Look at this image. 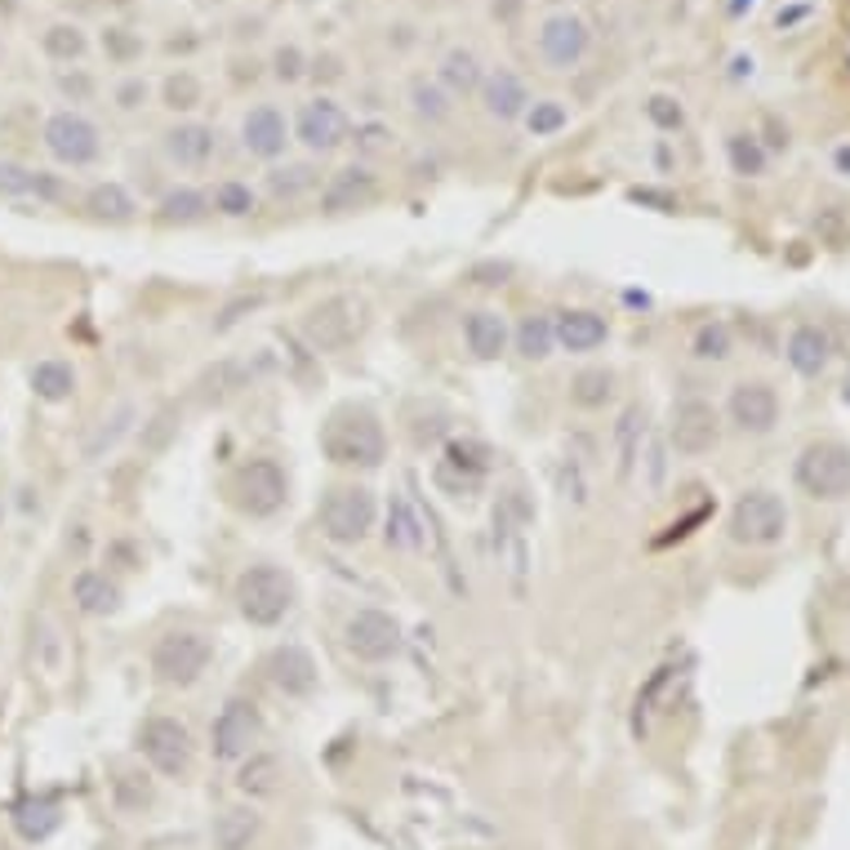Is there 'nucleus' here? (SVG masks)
Segmentation results:
<instances>
[{"label":"nucleus","mask_w":850,"mask_h":850,"mask_svg":"<svg viewBox=\"0 0 850 850\" xmlns=\"http://www.w3.org/2000/svg\"><path fill=\"white\" fill-rule=\"evenodd\" d=\"M690 352H695L699 361H726V357L735 352V335H730V325H722V321L699 325V329H695V339H690Z\"/></svg>","instance_id":"37"},{"label":"nucleus","mask_w":850,"mask_h":850,"mask_svg":"<svg viewBox=\"0 0 850 850\" xmlns=\"http://www.w3.org/2000/svg\"><path fill=\"white\" fill-rule=\"evenodd\" d=\"M388 548H401V552L418 548V522H414V512L401 495L388 503Z\"/></svg>","instance_id":"41"},{"label":"nucleus","mask_w":850,"mask_h":850,"mask_svg":"<svg viewBox=\"0 0 850 850\" xmlns=\"http://www.w3.org/2000/svg\"><path fill=\"white\" fill-rule=\"evenodd\" d=\"M232 503L236 512H246L254 516V522H263V516H276L280 508H286L290 499V477H286V467H280L276 459H246L241 467L232 472Z\"/></svg>","instance_id":"7"},{"label":"nucleus","mask_w":850,"mask_h":850,"mask_svg":"<svg viewBox=\"0 0 850 850\" xmlns=\"http://www.w3.org/2000/svg\"><path fill=\"white\" fill-rule=\"evenodd\" d=\"M490 472V450L482 441H450L446 446V459L437 467V482L441 486H459V490H472L482 477Z\"/></svg>","instance_id":"21"},{"label":"nucleus","mask_w":850,"mask_h":850,"mask_svg":"<svg viewBox=\"0 0 850 850\" xmlns=\"http://www.w3.org/2000/svg\"><path fill=\"white\" fill-rule=\"evenodd\" d=\"M308 187H316V170L312 165H286V170H272L267 174V192L276 201H295V197L308 192Z\"/></svg>","instance_id":"39"},{"label":"nucleus","mask_w":850,"mask_h":850,"mask_svg":"<svg viewBox=\"0 0 850 850\" xmlns=\"http://www.w3.org/2000/svg\"><path fill=\"white\" fill-rule=\"evenodd\" d=\"M89 214L93 218H103V223H129L134 218V197L125 192V187L121 183H99V187H93V192H89Z\"/></svg>","instance_id":"32"},{"label":"nucleus","mask_w":850,"mask_h":850,"mask_svg":"<svg viewBox=\"0 0 850 850\" xmlns=\"http://www.w3.org/2000/svg\"><path fill=\"white\" fill-rule=\"evenodd\" d=\"M45 54L59 59V63H72L85 54V36L80 27H67V23H54L50 32H45Z\"/></svg>","instance_id":"44"},{"label":"nucleus","mask_w":850,"mask_h":850,"mask_svg":"<svg viewBox=\"0 0 850 850\" xmlns=\"http://www.w3.org/2000/svg\"><path fill=\"white\" fill-rule=\"evenodd\" d=\"M259 730H263L259 708L250 699H227L218 708L214 726H210V752H214V762H241V758H250L254 743H259Z\"/></svg>","instance_id":"12"},{"label":"nucleus","mask_w":850,"mask_h":850,"mask_svg":"<svg viewBox=\"0 0 850 850\" xmlns=\"http://www.w3.org/2000/svg\"><path fill=\"white\" fill-rule=\"evenodd\" d=\"M129 423H134V405H121L112 418H103L99 428H93V437L85 441V459H103V450H112L129 433Z\"/></svg>","instance_id":"40"},{"label":"nucleus","mask_w":850,"mask_h":850,"mask_svg":"<svg viewBox=\"0 0 850 850\" xmlns=\"http://www.w3.org/2000/svg\"><path fill=\"white\" fill-rule=\"evenodd\" d=\"M784 357H788V365L801 374V379H820V374L828 370V361H833L828 329H820V325H797L792 335H788V343H784Z\"/></svg>","instance_id":"20"},{"label":"nucleus","mask_w":850,"mask_h":850,"mask_svg":"<svg viewBox=\"0 0 850 850\" xmlns=\"http://www.w3.org/2000/svg\"><path fill=\"white\" fill-rule=\"evenodd\" d=\"M792 482H797L801 495L824 499V503L846 499L850 495V446L833 441V437L811 441L792 463Z\"/></svg>","instance_id":"4"},{"label":"nucleus","mask_w":850,"mask_h":850,"mask_svg":"<svg viewBox=\"0 0 850 850\" xmlns=\"http://www.w3.org/2000/svg\"><path fill=\"white\" fill-rule=\"evenodd\" d=\"M205 210H210L205 192H197V187H178V192H170L161 201V223H197V218H205Z\"/></svg>","instance_id":"38"},{"label":"nucleus","mask_w":850,"mask_h":850,"mask_svg":"<svg viewBox=\"0 0 850 850\" xmlns=\"http://www.w3.org/2000/svg\"><path fill=\"white\" fill-rule=\"evenodd\" d=\"M482 63H477V54L472 50H450L446 59H441V85L446 89H454V93H472V89H482Z\"/></svg>","instance_id":"35"},{"label":"nucleus","mask_w":850,"mask_h":850,"mask_svg":"<svg viewBox=\"0 0 850 850\" xmlns=\"http://www.w3.org/2000/svg\"><path fill=\"white\" fill-rule=\"evenodd\" d=\"M165 157H170L174 165H183V170H201V165H210V157H214V129H210V125H197V121L174 125V129L165 134Z\"/></svg>","instance_id":"25"},{"label":"nucleus","mask_w":850,"mask_h":850,"mask_svg":"<svg viewBox=\"0 0 850 850\" xmlns=\"http://www.w3.org/2000/svg\"><path fill=\"white\" fill-rule=\"evenodd\" d=\"M272 63H276V76H280V80H299V76H303V54L295 50V45H286V50H276V59H272Z\"/></svg>","instance_id":"49"},{"label":"nucleus","mask_w":850,"mask_h":850,"mask_svg":"<svg viewBox=\"0 0 850 850\" xmlns=\"http://www.w3.org/2000/svg\"><path fill=\"white\" fill-rule=\"evenodd\" d=\"M512 343H516V352H522L526 361H548V357H552V348H557L552 316H526L522 325H516Z\"/></svg>","instance_id":"33"},{"label":"nucleus","mask_w":850,"mask_h":850,"mask_svg":"<svg viewBox=\"0 0 850 850\" xmlns=\"http://www.w3.org/2000/svg\"><path fill=\"white\" fill-rule=\"evenodd\" d=\"M321 450L329 463H339V467H384L388 459V433H384V423L374 410L365 405H339L335 414H329L321 423Z\"/></svg>","instance_id":"1"},{"label":"nucleus","mask_w":850,"mask_h":850,"mask_svg":"<svg viewBox=\"0 0 850 850\" xmlns=\"http://www.w3.org/2000/svg\"><path fill=\"white\" fill-rule=\"evenodd\" d=\"M165 103H170L174 112L197 108V103H201V85L187 76V72H183V76H170V80H165Z\"/></svg>","instance_id":"46"},{"label":"nucleus","mask_w":850,"mask_h":850,"mask_svg":"<svg viewBox=\"0 0 850 850\" xmlns=\"http://www.w3.org/2000/svg\"><path fill=\"white\" fill-rule=\"evenodd\" d=\"M610 397H615V374L592 365V370H579L571 379V405L579 410H605Z\"/></svg>","instance_id":"30"},{"label":"nucleus","mask_w":850,"mask_h":850,"mask_svg":"<svg viewBox=\"0 0 850 850\" xmlns=\"http://www.w3.org/2000/svg\"><path fill=\"white\" fill-rule=\"evenodd\" d=\"M841 397H846V401H850V374H846V384H841Z\"/></svg>","instance_id":"54"},{"label":"nucleus","mask_w":850,"mask_h":850,"mask_svg":"<svg viewBox=\"0 0 850 850\" xmlns=\"http://www.w3.org/2000/svg\"><path fill=\"white\" fill-rule=\"evenodd\" d=\"M214 659V641L205 633H192V628H174L165 633L157 646H152V673L161 686H174V690H187L197 686Z\"/></svg>","instance_id":"6"},{"label":"nucleus","mask_w":850,"mask_h":850,"mask_svg":"<svg viewBox=\"0 0 850 850\" xmlns=\"http://www.w3.org/2000/svg\"><path fill=\"white\" fill-rule=\"evenodd\" d=\"M138 752H143L157 775L183 779L192 771V730L178 717H148L143 730H138Z\"/></svg>","instance_id":"11"},{"label":"nucleus","mask_w":850,"mask_h":850,"mask_svg":"<svg viewBox=\"0 0 850 850\" xmlns=\"http://www.w3.org/2000/svg\"><path fill=\"white\" fill-rule=\"evenodd\" d=\"M0 197H32V201H63V183L27 165L0 161Z\"/></svg>","instance_id":"28"},{"label":"nucleus","mask_w":850,"mask_h":850,"mask_svg":"<svg viewBox=\"0 0 850 850\" xmlns=\"http://www.w3.org/2000/svg\"><path fill=\"white\" fill-rule=\"evenodd\" d=\"M10 824L14 833L27 841V846H40V841H50L63 824V807L54 797H23L18 807L10 811Z\"/></svg>","instance_id":"24"},{"label":"nucleus","mask_w":850,"mask_h":850,"mask_svg":"<svg viewBox=\"0 0 850 850\" xmlns=\"http://www.w3.org/2000/svg\"><path fill=\"white\" fill-rule=\"evenodd\" d=\"M103 50L116 54V59H134L138 50H143V45H138L134 36H125L121 27H108V32H103Z\"/></svg>","instance_id":"48"},{"label":"nucleus","mask_w":850,"mask_h":850,"mask_svg":"<svg viewBox=\"0 0 850 850\" xmlns=\"http://www.w3.org/2000/svg\"><path fill=\"white\" fill-rule=\"evenodd\" d=\"M726 414L735 423V433L743 437H766L779 428V392L766 379H743L726 397Z\"/></svg>","instance_id":"14"},{"label":"nucleus","mask_w":850,"mask_h":850,"mask_svg":"<svg viewBox=\"0 0 850 850\" xmlns=\"http://www.w3.org/2000/svg\"><path fill=\"white\" fill-rule=\"evenodd\" d=\"M833 161H837V170H841V174H846V178H850V143H841V148H837V157H833Z\"/></svg>","instance_id":"52"},{"label":"nucleus","mask_w":850,"mask_h":850,"mask_svg":"<svg viewBox=\"0 0 850 850\" xmlns=\"http://www.w3.org/2000/svg\"><path fill=\"white\" fill-rule=\"evenodd\" d=\"M299 329H303L312 352H343L348 343L361 339V329H365V299H352V295L325 299V303L308 308Z\"/></svg>","instance_id":"8"},{"label":"nucleus","mask_w":850,"mask_h":850,"mask_svg":"<svg viewBox=\"0 0 850 850\" xmlns=\"http://www.w3.org/2000/svg\"><path fill=\"white\" fill-rule=\"evenodd\" d=\"M143 99H148V85H143V80H125V85L116 89V103H121V108H138Z\"/></svg>","instance_id":"50"},{"label":"nucleus","mask_w":850,"mask_h":850,"mask_svg":"<svg viewBox=\"0 0 850 850\" xmlns=\"http://www.w3.org/2000/svg\"><path fill=\"white\" fill-rule=\"evenodd\" d=\"M726 157H730V170L743 174V178L766 174V148L752 134H730L726 138Z\"/></svg>","instance_id":"36"},{"label":"nucleus","mask_w":850,"mask_h":850,"mask_svg":"<svg viewBox=\"0 0 850 850\" xmlns=\"http://www.w3.org/2000/svg\"><path fill=\"white\" fill-rule=\"evenodd\" d=\"M374 522H379V503H374V490L365 486H329L321 495L316 508V526L335 548H357Z\"/></svg>","instance_id":"3"},{"label":"nucleus","mask_w":850,"mask_h":850,"mask_svg":"<svg viewBox=\"0 0 850 850\" xmlns=\"http://www.w3.org/2000/svg\"><path fill=\"white\" fill-rule=\"evenodd\" d=\"M241 143H246V152L250 157H259V161H276L280 152H286V143H290V129H286V116H280L276 108H254V112H246V121H241Z\"/></svg>","instance_id":"19"},{"label":"nucleus","mask_w":850,"mask_h":850,"mask_svg":"<svg viewBox=\"0 0 850 850\" xmlns=\"http://www.w3.org/2000/svg\"><path fill=\"white\" fill-rule=\"evenodd\" d=\"M295 134L308 152H335L348 138V112L335 99H312V103H303Z\"/></svg>","instance_id":"17"},{"label":"nucleus","mask_w":850,"mask_h":850,"mask_svg":"<svg viewBox=\"0 0 850 850\" xmlns=\"http://www.w3.org/2000/svg\"><path fill=\"white\" fill-rule=\"evenodd\" d=\"M726 535L730 543L743 548H775L788 535V503L775 490H748L735 499L726 516Z\"/></svg>","instance_id":"5"},{"label":"nucleus","mask_w":850,"mask_h":850,"mask_svg":"<svg viewBox=\"0 0 850 850\" xmlns=\"http://www.w3.org/2000/svg\"><path fill=\"white\" fill-rule=\"evenodd\" d=\"M232 601H236V615H241L246 624L276 628L295 610V575L280 571V565H272V561H259V565H250V571L236 575Z\"/></svg>","instance_id":"2"},{"label":"nucleus","mask_w":850,"mask_h":850,"mask_svg":"<svg viewBox=\"0 0 850 850\" xmlns=\"http://www.w3.org/2000/svg\"><path fill=\"white\" fill-rule=\"evenodd\" d=\"M214 210H218V214H227V218H246V214L254 210V192H250V183H236V178L218 183V187H214Z\"/></svg>","instance_id":"43"},{"label":"nucleus","mask_w":850,"mask_h":850,"mask_svg":"<svg viewBox=\"0 0 850 850\" xmlns=\"http://www.w3.org/2000/svg\"><path fill=\"white\" fill-rule=\"evenodd\" d=\"M565 108L561 103H552V99H543V103H535V108H526V129L535 134V138H548V134H557V129H565Z\"/></svg>","instance_id":"45"},{"label":"nucleus","mask_w":850,"mask_h":850,"mask_svg":"<svg viewBox=\"0 0 850 850\" xmlns=\"http://www.w3.org/2000/svg\"><path fill=\"white\" fill-rule=\"evenodd\" d=\"M588 45H592V32H588V23H584L579 14H552V18H543V27H539V54H543V63L557 67V72L584 63Z\"/></svg>","instance_id":"16"},{"label":"nucleus","mask_w":850,"mask_h":850,"mask_svg":"<svg viewBox=\"0 0 850 850\" xmlns=\"http://www.w3.org/2000/svg\"><path fill=\"white\" fill-rule=\"evenodd\" d=\"M27 384H32L36 401H45V405H63V401L76 397V370H72L67 361L50 357V361H36V365H32Z\"/></svg>","instance_id":"29"},{"label":"nucleus","mask_w":850,"mask_h":850,"mask_svg":"<svg viewBox=\"0 0 850 850\" xmlns=\"http://www.w3.org/2000/svg\"><path fill=\"white\" fill-rule=\"evenodd\" d=\"M646 116L659 125V129H682L686 125V112L677 99H668V93H654V99L646 103Z\"/></svg>","instance_id":"47"},{"label":"nucleus","mask_w":850,"mask_h":850,"mask_svg":"<svg viewBox=\"0 0 850 850\" xmlns=\"http://www.w3.org/2000/svg\"><path fill=\"white\" fill-rule=\"evenodd\" d=\"M552 335L565 352H597L610 339V325H605L601 312L565 308V312H552Z\"/></svg>","instance_id":"18"},{"label":"nucleus","mask_w":850,"mask_h":850,"mask_svg":"<svg viewBox=\"0 0 850 850\" xmlns=\"http://www.w3.org/2000/svg\"><path fill=\"white\" fill-rule=\"evenodd\" d=\"M343 641L361 664H392V659L405 650V628H401L397 615H388V610L365 605L343 624Z\"/></svg>","instance_id":"9"},{"label":"nucleus","mask_w":850,"mask_h":850,"mask_svg":"<svg viewBox=\"0 0 850 850\" xmlns=\"http://www.w3.org/2000/svg\"><path fill=\"white\" fill-rule=\"evenodd\" d=\"M374 174L370 170H361V165H352V170H339L335 178L325 183V192H321V210L325 214H348V210H361V205H370L374 201Z\"/></svg>","instance_id":"23"},{"label":"nucleus","mask_w":850,"mask_h":850,"mask_svg":"<svg viewBox=\"0 0 850 850\" xmlns=\"http://www.w3.org/2000/svg\"><path fill=\"white\" fill-rule=\"evenodd\" d=\"M463 343H467V352L477 357V361H499L508 352V343H512L508 321L495 308L467 312V321H463Z\"/></svg>","instance_id":"22"},{"label":"nucleus","mask_w":850,"mask_h":850,"mask_svg":"<svg viewBox=\"0 0 850 850\" xmlns=\"http://www.w3.org/2000/svg\"><path fill=\"white\" fill-rule=\"evenodd\" d=\"M668 441L682 459H699L708 450H717L722 441V418L713 410V401L703 397H686L673 405V418H668Z\"/></svg>","instance_id":"13"},{"label":"nucleus","mask_w":850,"mask_h":850,"mask_svg":"<svg viewBox=\"0 0 850 850\" xmlns=\"http://www.w3.org/2000/svg\"><path fill=\"white\" fill-rule=\"evenodd\" d=\"M263 673H267V682H272L280 695H286V699H308V695H316V682H321V668H316L312 650L299 646V641L276 646V650L267 654Z\"/></svg>","instance_id":"15"},{"label":"nucleus","mask_w":850,"mask_h":850,"mask_svg":"<svg viewBox=\"0 0 850 850\" xmlns=\"http://www.w3.org/2000/svg\"><path fill=\"white\" fill-rule=\"evenodd\" d=\"M482 103H486V112H490L495 121H516V116H526L530 93H526L522 76L499 67V72H490V76L482 80Z\"/></svg>","instance_id":"26"},{"label":"nucleus","mask_w":850,"mask_h":850,"mask_svg":"<svg viewBox=\"0 0 850 850\" xmlns=\"http://www.w3.org/2000/svg\"><path fill=\"white\" fill-rule=\"evenodd\" d=\"M748 5H752V0H730V14H743Z\"/></svg>","instance_id":"53"},{"label":"nucleus","mask_w":850,"mask_h":850,"mask_svg":"<svg viewBox=\"0 0 850 850\" xmlns=\"http://www.w3.org/2000/svg\"><path fill=\"white\" fill-rule=\"evenodd\" d=\"M72 601H76L80 615L103 620V615H112V610L121 605V588H116L103 571H76V579H72Z\"/></svg>","instance_id":"27"},{"label":"nucleus","mask_w":850,"mask_h":850,"mask_svg":"<svg viewBox=\"0 0 850 850\" xmlns=\"http://www.w3.org/2000/svg\"><path fill=\"white\" fill-rule=\"evenodd\" d=\"M410 108H414V116H423V121H446V116H450L446 89H441V85H428V80H414V85H410Z\"/></svg>","instance_id":"42"},{"label":"nucleus","mask_w":850,"mask_h":850,"mask_svg":"<svg viewBox=\"0 0 850 850\" xmlns=\"http://www.w3.org/2000/svg\"><path fill=\"white\" fill-rule=\"evenodd\" d=\"M40 138H45V152L67 170H85V165H93L103 157L99 125H93L89 116H80V112H54L50 121H45Z\"/></svg>","instance_id":"10"},{"label":"nucleus","mask_w":850,"mask_h":850,"mask_svg":"<svg viewBox=\"0 0 850 850\" xmlns=\"http://www.w3.org/2000/svg\"><path fill=\"white\" fill-rule=\"evenodd\" d=\"M259 837V815L254 811H223L214 824V846L218 850H246Z\"/></svg>","instance_id":"34"},{"label":"nucleus","mask_w":850,"mask_h":850,"mask_svg":"<svg viewBox=\"0 0 850 850\" xmlns=\"http://www.w3.org/2000/svg\"><path fill=\"white\" fill-rule=\"evenodd\" d=\"M522 10V0H495V18H516Z\"/></svg>","instance_id":"51"},{"label":"nucleus","mask_w":850,"mask_h":850,"mask_svg":"<svg viewBox=\"0 0 850 850\" xmlns=\"http://www.w3.org/2000/svg\"><path fill=\"white\" fill-rule=\"evenodd\" d=\"M236 788H241L246 797H272L280 788V762L272 758V752H250V762L241 766V775H236Z\"/></svg>","instance_id":"31"}]
</instances>
